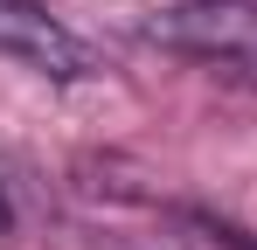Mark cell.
I'll return each instance as SVG.
<instances>
[{
  "label": "cell",
  "mask_w": 257,
  "mask_h": 250,
  "mask_svg": "<svg viewBox=\"0 0 257 250\" xmlns=\"http://www.w3.org/2000/svg\"><path fill=\"white\" fill-rule=\"evenodd\" d=\"M146 42L202 63H257V0H174L146 21Z\"/></svg>",
  "instance_id": "obj_1"
},
{
  "label": "cell",
  "mask_w": 257,
  "mask_h": 250,
  "mask_svg": "<svg viewBox=\"0 0 257 250\" xmlns=\"http://www.w3.org/2000/svg\"><path fill=\"white\" fill-rule=\"evenodd\" d=\"M0 56L21 63V70H42V77H90L97 56L84 35H70L56 14H42L35 0H0Z\"/></svg>",
  "instance_id": "obj_2"
},
{
  "label": "cell",
  "mask_w": 257,
  "mask_h": 250,
  "mask_svg": "<svg viewBox=\"0 0 257 250\" xmlns=\"http://www.w3.org/2000/svg\"><path fill=\"white\" fill-rule=\"evenodd\" d=\"M14 236V195H7V181H0V243Z\"/></svg>",
  "instance_id": "obj_3"
}]
</instances>
